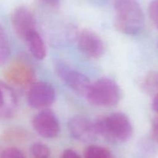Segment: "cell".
<instances>
[{"instance_id":"11","label":"cell","mask_w":158,"mask_h":158,"mask_svg":"<svg viewBox=\"0 0 158 158\" xmlns=\"http://www.w3.org/2000/svg\"><path fill=\"white\" fill-rule=\"evenodd\" d=\"M17 98L10 86L0 80V118L9 119L17 109Z\"/></svg>"},{"instance_id":"6","label":"cell","mask_w":158,"mask_h":158,"mask_svg":"<svg viewBox=\"0 0 158 158\" xmlns=\"http://www.w3.org/2000/svg\"><path fill=\"white\" fill-rule=\"evenodd\" d=\"M6 80L12 85L20 88L30 86L34 83L35 71L26 62L16 60L11 64L4 71Z\"/></svg>"},{"instance_id":"8","label":"cell","mask_w":158,"mask_h":158,"mask_svg":"<svg viewBox=\"0 0 158 158\" xmlns=\"http://www.w3.org/2000/svg\"><path fill=\"white\" fill-rule=\"evenodd\" d=\"M77 45L85 56L97 59L104 52V45L102 39L94 31L84 29L77 35Z\"/></svg>"},{"instance_id":"20","label":"cell","mask_w":158,"mask_h":158,"mask_svg":"<svg viewBox=\"0 0 158 158\" xmlns=\"http://www.w3.org/2000/svg\"><path fill=\"white\" fill-rule=\"evenodd\" d=\"M151 136L155 142L158 143V116L153 120L151 126Z\"/></svg>"},{"instance_id":"15","label":"cell","mask_w":158,"mask_h":158,"mask_svg":"<svg viewBox=\"0 0 158 158\" xmlns=\"http://www.w3.org/2000/svg\"><path fill=\"white\" fill-rule=\"evenodd\" d=\"M84 158H114L109 150L100 146L91 145L86 150Z\"/></svg>"},{"instance_id":"3","label":"cell","mask_w":158,"mask_h":158,"mask_svg":"<svg viewBox=\"0 0 158 158\" xmlns=\"http://www.w3.org/2000/svg\"><path fill=\"white\" fill-rule=\"evenodd\" d=\"M86 97L92 105L111 107L120 102L121 90L114 80L109 77H102L91 83Z\"/></svg>"},{"instance_id":"14","label":"cell","mask_w":158,"mask_h":158,"mask_svg":"<svg viewBox=\"0 0 158 158\" xmlns=\"http://www.w3.org/2000/svg\"><path fill=\"white\" fill-rule=\"evenodd\" d=\"M10 54L9 40L4 28L0 23V66H2L8 60Z\"/></svg>"},{"instance_id":"10","label":"cell","mask_w":158,"mask_h":158,"mask_svg":"<svg viewBox=\"0 0 158 158\" xmlns=\"http://www.w3.org/2000/svg\"><path fill=\"white\" fill-rule=\"evenodd\" d=\"M68 127L74 139L81 142H92L97 136L95 124L88 118L83 116H75L70 119Z\"/></svg>"},{"instance_id":"21","label":"cell","mask_w":158,"mask_h":158,"mask_svg":"<svg viewBox=\"0 0 158 158\" xmlns=\"http://www.w3.org/2000/svg\"><path fill=\"white\" fill-rule=\"evenodd\" d=\"M61 158H81L80 155L74 150H70V149H67V150H64V152L62 154Z\"/></svg>"},{"instance_id":"5","label":"cell","mask_w":158,"mask_h":158,"mask_svg":"<svg viewBox=\"0 0 158 158\" xmlns=\"http://www.w3.org/2000/svg\"><path fill=\"white\" fill-rule=\"evenodd\" d=\"M56 90L47 81L34 82L29 87L27 94L28 104L36 109L47 108L56 99Z\"/></svg>"},{"instance_id":"12","label":"cell","mask_w":158,"mask_h":158,"mask_svg":"<svg viewBox=\"0 0 158 158\" xmlns=\"http://www.w3.org/2000/svg\"><path fill=\"white\" fill-rule=\"evenodd\" d=\"M25 42L27 44L29 51L32 55L37 60H42L46 56V46L45 42L38 31L35 30L31 33Z\"/></svg>"},{"instance_id":"9","label":"cell","mask_w":158,"mask_h":158,"mask_svg":"<svg viewBox=\"0 0 158 158\" xmlns=\"http://www.w3.org/2000/svg\"><path fill=\"white\" fill-rule=\"evenodd\" d=\"M32 124L35 132L44 138H55L60 133L58 118L50 110H43L35 115L32 119Z\"/></svg>"},{"instance_id":"16","label":"cell","mask_w":158,"mask_h":158,"mask_svg":"<svg viewBox=\"0 0 158 158\" xmlns=\"http://www.w3.org/2000/svg\"><path fill=\"white\" fill-rule=\"evenodd\" d=\"M30 150L34 158H49L50 156V150L43 143H34Z\"/></svg>"},{"instance_id":"24","label":"cell","mask_w":158,"mask_h":158,"mask_svg":"<svg viewBox=\"0 0 158 158\" xmlns=\"http://www.w3.org/2000/svg\"><path fill=\"white\" fill-rule=\"evenodd\" d=\"M1 152H2V151H0V155H1Z\"/></svg>"},{"instance_id":"4","label":"cell","mask_w":158,"mask_h":158,"mask_svg":"<svg viewBox=\"0 0 158 158\" xmlns=\"http://www.w3.org/2000/svg\"><path fill=\"white\" fill-rule=\"evenodd\" d=\"M56 74L65 85L75 92L86 96L91 82L89 77L83 73L74 70L62 61L55 64Z\"/></svg>"},{"instance_id":"19","label":"cell","mask_w":158,"mask_h":158,"mask_svg":"<svg viewBox=\"0 0 158 158\" xmlns=\"http://www.w3.org/2000/svg\"><path fill=\"white\" fill-rule=\"evenodd\" d=\"M25 131L21 129H9L6 132L3 136L6 138V139H22L26 136V133H24Z\"/></svg>"},{"instance_id":"25","label":"cell","mask_w":158,"mask_h":158,"mask_svg":"<svg viewBox=\"0 0 158 158\" xmlns=\"http://www.w3.org/2000/svg\"><path fill=\"white\" fill-rule=\"evenodd\" d=\"M157 47H158V43H157Z\"/></svg>"},{"instance_id":"2","label":"cell","mask_w":158,"mask_h":158,"mask_svg":"<svg viewBox=\"0 0 158 158\" xmlns=\"http://www.w3.org/2000/svg\"><path fill=\"white\" fill-rule=\"evenodd\" d=\"M94 124L97 136H102L109 142H126L132 136V123L123 113L114 112L102 116Z\"/></svg>"},{"instance_id":"1","label":"cell","mask_w":158,"mask_h":158,"mask_svg":"<svg viewBox=\"0 0 158 158\" xmlns=\"http://www.w3.org/2000/svg\"><path fill=\"white\" fill-rule=\"evenodd\" d=\"M114 26L126 35H137L144 25V15L137 0H115Z\"/></svg>"},{"instance_id":"7","label":"cell","mask_w":158,"mask_h":158,"mask_svg":"<svg viewBox=\"0 0 158 158\" xmlns=\"http://www.w3.org/2000/svg\"><path fill=\"white\" fill-rule=\"evenodd\" d=\"M11 21L15 34L24 41L31 33L36 30L35 17L31 11L25 6L17 7L13 11Z\"/></svg>"},{"instance_id":"23","label":"cell","mask_w":158,"mask_h":158,"mask_svg":"<svg viewBox=\"0 0 158 158\" xmlns=\"http://www.w3.org/2000/svg\"><path fill=\"white\" fill-rule=\"evenodd\" d=\"M152 108L156 112L158 113V94L154 95V99H153L152 102Z\"/></svg>"},{"instance_id":"17","label":"cell","mask_w":158,"mask_h":158,"mask_svg":"<svg viewBox=\"0 0 158 158\" xmlns=\"http://www.w3.org/2000/svg\"><path fill=\"white\" fill-rule=\"evenodd\" d=\"M0 158H26L23 151L16 147H9L1 152Z\"/></svg>"},{"instance_id":"13","label":"cell","mask_w":158,"mask_h":158,"mask_svg":"<svg viewBox=\"0 0 158 158\" xmlns=\"http://www.w3.org/2000/svg\"><path fill=\"white\" fill-rule=\"evenodd\" d=\"M143 91L149 94H158V71H152L147 74L141 83Z\"/></svg>"},{"instance_id":"18","label":"cell","mask_w":158,"mask_h":158,"mask_svg":"<svg viewBox=\"0 0 158 158\" xmlns=\"http://www.w3.org/2000/svg\"><path fill=\"white\" fill-rule=\"evenodd\" d=\"M148 15L158 29V0H153L148 7Z\"/></svg>"},{"instance_id":"22","label":"cell","mask_w":158,"mask_h":158,"mask_svg":"<svg viewBox=\"0 0 158 158\" xmlns=\"http://www.w3.org/2000/svg\"><path fill=\"white\" fill-rule=\"evenodd\" d=\"M43 3H44L46 6H49L50 7L55 8L58 7L59 4H60V0H41Z\"/></svg>"}]
</instances>
